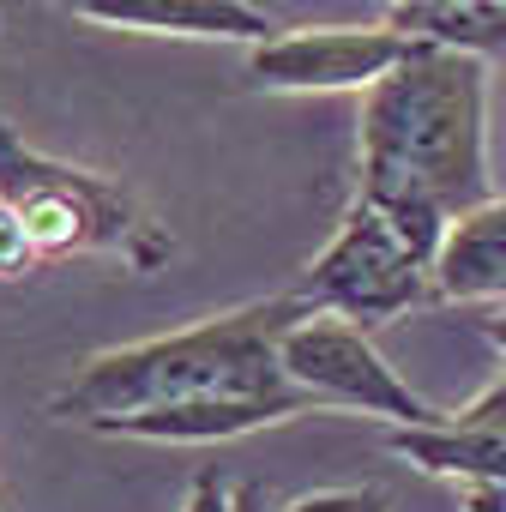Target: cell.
<instances>
[{
	"label": "cell",
	"instance_id": "obj_16",
	"mask_svg": "<svg viewBox=\"0 0 506 512\" xmlns=\"http://www.w3.org/2000/svg\"><path fill=\"white\" fill-rule=\"evenodd\" d=\"M458 506H464V512H506V494H500V488L470 482V488H458Z\"/></svg>",
	"mask_w": 506,
	"mask_h": 512
},
{
	"label": "cell",
	"instance_id": "obj_15",
	"mask_svg": "<svg viewBox=\"0 0 506 512\" xmlns=\"http://www.w3.org/2000/svg\"><path fill=\"white\" fill-rule=\"evenodd\" d=\"M181 512H241V482H223L217 470H199Z\"/></svg>",
	"mask_w": 506,
	"mask_h": 512
},
{
	"label": "cell",
	"instance_id": "obj_8",
	"mask_svg": "<svg viewBox=\"0 0 506 512\" xmlns=\"http://www.w3.org/2000/svg\"><path fill=\"white\" fill-rule=\"evenodd\" d=\"M73 13L109 31H145V37H217V43H253V49L284 37L272 13L241 7V0H79Z\"/></svg>",
	"mask_w": 506,
	"mask_h": 512
},
{
	"label": "cell",
	"instance_id": "obj_10",
	"mask_svg": "<svg viewBox=\"0 0 506 512\" xmlns=\"http://www.w3.org/2000/svg\"><path fill=\"white\" fill-rule=\"evenodd\" d=\"M386 25L410 43L452 49L470 61L506 55V0H398L386 7Z\"/></svg>",
	"mask_w": 506,
	"mask_h": 512
},
{
	"label": "cell",
	"instance_id": "obj_9",
	"mask_svg": "<svg viewBox=\"0 0 506 512\" xmlns=\"http://www.w3.org/2000/svg\"><path fill=\"white\" fill-rule=\"evenodd\" d=\"M434 302H500L506 308V193L464 211L434 260Z\"/></svg>",
	"mask_w": 506,
	"mask_h": 512
},
{
	"label": "cell",
	"instance_id": "obj_17",
	"mask_svg": "<svg viewBox=\"0 0 506 512\" xmlns=\"http://www.w3.org/2000/svg\"><path fill=\"white\" fill-rule=\"evenodd\" d=\"M482 338H488V344H494V350L506 356V308H494V314L482 320Z\"/></svg>",
	"mask_w": 506,
	"mask_h": 512
},
{
	"label": "cell",
	"instance_id": "obj_18",
	"mask_svg": "<svg viewBox=\"0 0 506 512\" xmlns=\"http://www.w3.org/2000/svg\"><path fill=\"white\" fill-rule=\"evenodd\" d=\"M241 512H272V494L260 482H241Z\"/></svg>",
	"mask_w": 506,
	"mask_h": 512
},
{
	"label": "cell",
	"instance_id": "obj_7",
	"mask_svg": "<svg viewBox=\"0 0 506 512\" xmlns=\"http://www.w3.org/2000/svg\"><path fill=\"white\" fill-rule=\"evenodd\" d=\"M320 410L308 392L284 386V392H217V398H187V404H157L121 422H103L97 434H121V440H157V446H211V440H241L253 428H272L290 416Z\"/></svg>",
	"mask_w": 506,
	"mask_h": 512
},
{
	"label": "cell",
	"instance_id": "obj_1",
	"mask_svg": "<svg viewBox=\"0 0 506 512\" xmlns=\"http://www.w3.org/2000/svg\"><path fill=\"white\" fill-rule=\"evenodd\" d=\"M356 151H362L356 199L386 211L428 260H440L446 229L494 199L488 61L416 43V55L362 97Z\"/></svg>",
	"mask_w": 506,
	"mask_h": 512
},
{
	"label": "cell",
	"instance_id": "obj_19",
	"mask_svg": "<svg viewBox=\"0 0 506 512\" xmlns=\"http://www.w3.org/2000/svg\"><path fill=\"white\" fill-rule=\"evenodd\" d=\"M500 494H506V488H500Z\"/></svg>",
	"mask_w": 506,
	"mask_h": 512
},
{
	"label": "cell",
	"instance_id": "obj_14",
	"mask_svg": "<svg viewBox=\"0 0 506 512\" xmlns=\"http://www.w3.org/2000/svg\"><path fill=\"white\" fill-rule=\"evenodd\" d=\"M37 266V247H31V235H25V223L0 205V278H25Z\"/></svg>",
	"mask_w": 506,
	"mask_h": 512
},
{
	"label": "cell",
	"instance_id": "obj_2",
	"mask_svg": "<svg viewBox=\"0 0 506 512\" xmlns=\"http://www.w3.org/2000/svg\"><path fill=\"white\" fill-rule=\"evenodd\" d=\"M314 308L284 290L266 302H247L229 314H211L199 326L163 332V338H139L121 350H97L61 392H55V416L61 422H121L157 404H187V398H217V392H284V368H278V338L308 320Z\"/></svg>",
	"mask_w": 506,
	"mask_h": 512
},
{
	"label": "cell",
	"instance_id": "obj_12",
	"mask_svg": "<svg viewBox=\"0 0 506 512\" xmlns=\"http://www.w3.org/2000/svg\"><path fill=\"white\" fill-rule=\"evenodd\" d=\"M284 512H392V494L374 482H350V488H314V494L290 500Z\"/></svg>",
	"mask_w": 506,
	"mask_h": 512
},
{
	"label": "cell",
	"instance_id": "obj_5",
	"mask_svg": "<svg viewBox=\"0 0 506 512\" xmlns=\"http://www.w3.org/2000/svg\"><path fill=\"white\" fill-rule=\"evenodd\" d=\"M278 368L296 392H308L314 404H338V410H362L380 416L392 428H440L446 410H434L428 398L410 392V380L374 350V338L350 320L332 314H308L278 338Z\"/></svg>",
	"mask_w": 506,
	"mask_h": 512
},
{
	"label": "cell",
	"instance_id": "obj_3",
	"mask_svg": "<svg viewBox=\"0 0 506 512\" xmlns=\"http://www.w3.org/2000/svg\"><path fill=\"white\" fill-rule=\"evenodd\" d=\"M0 205L25 223L37 260L115 253L127 272H151L157 260H169V235L121 181L25 145L7 121H0Z\"/></svg>",
	"mask_w": 506,
	"mask_h": 512
},
{
	"label": "cell",
	"instance_id": "obj_11",
	"mask_svg": "<svg viewBox=\"0 0 506 512\" xmlns=\"http://www.w3.org/2000/svg\"><path fill=\"white\" fill-rule=\"evenodd\" d=\"M392 458H410L428 476H446L458 488H506V434H464L452 422L440 428H392Z\"/></svg>",
	"mask_w": 506,
	"mask_h": 512
},
{
	"label": "cell",
	"instance_id": "obj_13",
	"mask_svg": "<svg viewBox=\"0 0 506 512\" xmlns=\"http://www.w3.org/2000/svg\"><path fill=\"white\" fill-rule=\"evenodd\" d=\"M452 428H464V434H506V374L494 380V386H482L464 410H452L446 416Z\"/></svg>",
	"mask_w": 506,
	"mask_h": 512
},
{
	"label": "cell",
	"instance_id": "obj_4",
	"mask_svg": "<svg viewBox=\"0 0 506 512\" xmlns=\"http://www.w3.org/2000/svg\"><path fill=\"white\" fill-rule=\"evenodd\" d=\"M296 296L314 314L350 320V326H380L398 320L422 302H434V260L368 199H356L344 211V223L332 229V241L314 253V266L302 272Z\"/></svg>",
	"mask_w": 506,
	"mask_h": 512
},
{
	"label": "cell",
	"instance_id": "obj_6",
	"mask_svg": "<svg viewBox=\"0 0 506 512\" xmlns=\"http://www.w3.org/2000/svg\"><path fill=\"white\" fill-rule=\"evenodd\" d=\"M416 55L410 37H398L386 19L380 25H314V31H284L266 49L247 55V79L260 91H374L386 73H398Z\"/></svg>",
	"mask_w": 506,
	"mask_h": 512
}]
</instances>
